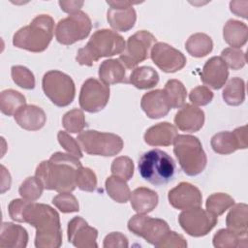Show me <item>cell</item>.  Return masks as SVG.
Returning a JSON list of instances; mask_svg holds the SVG:
<instances>
[{
    "label": "cell",
    "instance_id": "cell-1",
    "mask_svg": "<svg viewBox=\"0 0 248 248\" xmlns=\"http://www.w3.org/2000/svg\"><path fill=\"white\" fill-rule=\"evenodd\" d=\"M80 167L78 158L68 153L55 152L48 160L37 166L35 176L46 190L72 192L77 187V174Z\"/></svg>",
    "mask_w": 248,
    "mask_h": 248
},
{
    "label": "cell",
    "instance_id": "cell-2",
    "mask_svg": "<svg viewBox=\"0 0 248 248\" xmlns=\"http://www.w3.org/2000/svg\"><path fill=\"white\" fill-rule=\"evenodd\" d=\"M22 223H28L36 229L37 248H58L62 245L59 214L51 206L29 201L22 212Z\"/></svg>",
    "mask_w": 248,
    "mask_h": 248
},
{
    "label": "cell",
    "instance_id": "cell-3",
    "mask_svg": "<svg viewBox=\"0 0 248 248\" xmlns=\"http://www.w3.org/2000/svg\"><path fill=\"white\" fill-rule=\"evenodd\" d=\"M126 43L121 35L109 29H100L93 33L87 44L78 50L76 61L79 65L92 66L102 57L121 54Z\"/></svg>",
    "mask_w": 248,
    "mask_h": 248
},
{
    "label": "cell",
    "instance_id": "cell-4",
    "mask_svg": "<svg viewBox=\"0 0 248 248\" xmlns=\"http://www.w3.org/2000/svg\"><path fill=\"white\" fill-rule=\"evenodd\" d=\"M53 30V18L48 15H39L28 25L21 27L14 34L13 45L31 52H42L50 44Z\"/></svg>",
    "mask_w": 248,
    "mask_h": 248
},
{
    "label": "cell",
    "instance_id": "cell-5",
    "mask_svg": "<svg viewBox=\"0 0 248 248\" xmlns=\"http://www.w3.org/2000/svg\"><path fill=\"white\" fill-rule=\"evenodd\" d=\"M138 169L145 181L155 186H162L173 179L175 163L167 152L151 149L140 157Z\"/></svg>",
    "mask_w": 248,
    "mask_h": 248
},
{
    "label": "cell",
    "instance_id": "cell-6",
    "mask_svg": "<svg viewBox=\"0 0 248 248\" xmlns=\"http://www.w3.org/2000/svg\"><path fill=\"white\" fill-rule=\"evenodd\" d=\"M173 153L182 170L189 176L202 173L206 167V154L195 136L177 135L173 141Z\"/></svg>",
    "mask_w": 248,
    "mask_h": 248
},
{
    "label": "cell",
    "instance_id": "cell-7",
    "mask_svg": "<svg viewBox=\"0 0 248 248\" xmlns=\"http://www.w3.org/2000/svg\"><path fill=\"white\" fill-rule=\"evenodd\" d=\"M80 148L89 155L110 157L118 154L123 148V140L115 134L95 130L82 131L78 135Z\"/></svg>",
    "mask_w": 248,
    "mask_h": 248
},
{
    "label": "cell",
    "instance_id": "cell-8",
    "mask_svg": "<svg viewBox=\"0 0 248 248\" xmlns=\"http://www.w3.org/2000/svg\"><path fill=\"white\" fill-rule=\"evenodd\" d=\"M42 87L51 103L60 108L69 106L76 96L74 80L70 76L58 70H50L44 75Z\"/></svg>",
    "mask_w": 248,
    "mask_h": 248
},
{
    "label": "cell",
    "instance_id": "cell-9",
    "mask_svg": "<svg viewBox=\"0 0 248 248\" xmlns=\"http://www.w3.org/2000/svg\"><path fill=\"white\" fill-rule=\"evenodd\" d=\"M92 23L87 14L78 11L58 21L55 27L56 41L64 46L85 39L91 31Z\"/></svg>",
    "mask_w": 248,
    "mask_h": 248
},
{
    "label": "cell",
    "instance_id": "cell-10",
    "mask_svg": "<svg viewBox=\"0 0 248 248\" xmlns=\"http://www.w3.org/2000/svg\"><path fill=\"white\" fill-rule=\"evenodd\" d=\"M156 43L157 39L150 32L146 30L138 31L128 38L125 49L118 59L125 68L135 69L137 65L150 56L151 48Z\"/></svg>",
    "mask_w": 248,
    "mask_h": 248
},
{
    "label": "cell",
    "instance_id": "cell-11",
    "mask_svg": "<svg viewBox=\"0 0 248 248\" xmlns=\"http://www.w3.org/2000/svg\"><path fill=\"white\" fill-rule=\"evenodd\" d=\"M128 230L134 234L144 238L145 241L155 247H158L170 231L165 220L151 218L145 214L139 213L128 221Z\"/></svg>",
    "mask_w": 248,
    "mask_h": 248
},
{
    "label": "cell",
    "instance_id": "cell-12",
    "mask_svg": "<svg viewBox=\"0 0 248 248\" xmlns=\"http://www.w3.org/2000/svg\"><path fill=\"white\" fill-rule=\"evenodd\" d=\"M180 227L194 237L206 235L217 224L218 218L202 207H193L182 211L178 216Z\"/></svg>",
    "mask_w": 248,
    "mask_h": 248
},
{
    "label": "cell",
    "instance_id": "cell-13",
    "mask_svg": "<svg viewBox=\"0 0 248 248\" xmlns=\"http://www.w3.org/2000/svg\"><path fill=\"white\" fill-rule=\"evenodd\" d=\"M109 87L101 80L89 78H87L79 92L78 103L80 108L91 113L101 111L107 106L109 99Z\"/></svg>",
    "mask_w": 248,
    "mask_h": 248
},
{
    "label": "cell",
    "instance_id": "cell-14",
    "mask_svg": "<svg viewBox=\"0 0 248 248\" xmlns=\"http://www.w3.org/2000/svg\"><path fill=\"white\" fill-rule=\"evenodd\" d=\"M153 63L165 73H175L186 65L187 59L184 54L166 43H156L150 51Z\"/></svg>",
    "mask_w": 248,
    "mask_h": 248
},
{
    "label": "cell",
    "instance_id": "cell-15",
    "mask_svg": "<svg viewBox=\"0 0 248 248\" xmlns=\"http://www.w3.org/2000/svg\"><path fill=\"white\" fill-rule=\"evenodd\" d=\"M109 6L107 19L110 27L115 31L127 32L132 29L137 20V14L130 1H107Z\"/></svg>",
    "mask_w": 248,
    "mask_h": 248
},
{
    "label": "cell",
    "instance_id": "cell-16",
    "mask_svg": "<svg viewBox=\"0 0 248 248\" xmlns=\"http://www.w3.org/2000/svg\"><path fill=\"white\" fill-rule=\"evenodd\" d=\"M215 153L221 155L232 154L237 149L247 148V126L238 127L232 132L224 131L215 134L210 140Z\"/></svg>",
    "mask_w": 248,
    "mask_h": 248
},
{
    "label": "cell",
    "instance_id": "cell-17",
    "mask_svg": "<svg viewBox=\"0 0 248 248\" xmlns=\"http://www.w3.org/2000/svg\"><path fill=\"white\" fill-rule=\"evenodd\" d=\"M68 240L78 248H97L98 231L81 217H74L68 223Z\"/></svg>",
    "mask_w": 248,
    "mask_h": 248
},
{
    "label": "cell",
    "instance_id": "cell-18",
    "mask_svg": "<svg viewBox=\"0 0 248 248\" xmlns=\"http://www.w3.org/2000/svg\"><path fill=\"white\" fill-rule=\"evenodd\" d=\"M170 204L180 210H186L202 205V196L199 188L189 182H180L168 194Z\"/></svg>",
    "mask_w": 248,
    "mask_h": 248
},
{
    "label": "cell",
    "instance_id": "cell-19",
    "mask_svg": "<svg viewBox=\"0 0 248 248\" xmlns=\"http://www.w3.org/2000/svg\"><path fill=\"white\" fill-rule=\"evenodd\" d=\"M229 78V70L219 56L209 58L203 65L201 79L208 88L218 90L222 88Z\"/></svg>",
    "mask_w": 248,
    "mask_h": 248
},
{
    "label": "cell",
    "instance_id": "cell-20",
    "mask_svg": "<svg viewBox=\"0 0 248 248\" xmlns=\"http://www.w3.org/2000/svg\"><path fill=\"white\" fill-rule=\"evenodd\" d=\"M174 123L183 132H198L204 124V112L194 105L186 104L176 112Z\"/></svg>",
    "mask_w": 248,
    "mask_h": 248
},
{
    "label": "cell",
    "instance_id": "cell-21",
    "mask_svg": "<svg viewBox=\"0 0 248 248\" xmlns=\"http://www.w3.org/2000/svg\"><path fill=\"white\" fill-rule=\"evenodd\" d=\"M140 108L151 119H158L166 116L171 108L164 90L161 89L145 93L141 98Z\"/></svg>",
    "mask_w": 248,
    "mask_h": 248
},
{
    "label": "cell",
    "instance_id": "cell-22",
    "mask_svg": "<svg viewBox=\"0 0 248 248\" xmlns=\"http://www.w3.org/2000/svg\"><path fill=\"white\" fill-rule=\"evenodd\" d=\"M16 122L27 131L42 129L46 121L45 111L35 105H25L14 115Z\"/></svg>",
    "mask_w": 248,
    "mask_h": 248
},
{
    "label": "cell",
    "instance_id": "cell-23",
    "mask_svg": "<svg viewBox=\"0 0 248 248\" xmlns=\"http://www.w3.org/2000/svg\"><path fill=\"white\" fill-rule=\"evenodd\" d=\"M177 135L175 126L169 122H161L148 128L143 139L151 146H169L173 143Z\"/></svg>",
    "mask_w": 248,
    "mask_h": 248
},
{
    "label": "cell",
    "instance_id": "cell-24",
    "mask_svg": "<svg viewBox=\"0 0 248 248\" xmlns=\"http://www.w3.org/2000/svg\"><path fill=\"white\" fill-rule=\"evenodd\" d=\"M28 243V232L20 225L3 222L0 232V247L24 248Z\"/></svg>",
    "mask_w": 248,
    "mask_h": 248
},
{
    "label": "cell",
    "instance_id": "cell-25",
    "mask_svg": "<svg viewBox=\"0 0 248 248\" xmlns=\"http://www.w3.org/2000/svg\"><path fill=\"white\" fill-rule=\"evenodd\" d=\"M158 195L155 191L146 188L139 187L131 193V206L139 214H147L151 212L158 204Z\"/></svg>",
    "mask_w": 248,
    "mask_h": 248
},
{
    "label": "cell",
    "instance_id": "cell-26",
    "mask_svg": "<svg viewBox=\"0 0 248 248\" xmlns=\"http://www.w3.org/2000/svg\"><path fill=\"white\" fill-rule=\"evenodd\" d=\"M100 80L107 85L127 82L126 68L119 59H108L99 66L98 72Z\"/></svg>",
    "mask_w": 248,
    "mask_h": 248
},
{
    "label": "cell",
    "instance_id": "cell-27",
    "mask_svg": "<svg viewBox=\"0 0 248 248\" xmlns=\"http://www.w3.org/2000/svg\"><path fill=\"white\" fill-rule=\"evenodd\" d=\"M225 42L233 48L243 46L248 38V27L244 22L235 19H229L223 28Z\"/></svg>",
    "mask_w": 248,
    "mask_h": 248
},
{
    "label": "cell",
    "instance_id": "cell-28",
    "mask_svg": "<svg viewBox=\"0 0 248 248\" xmlns=\"http://www.w3.org/2000/svg\"><path fill=\"white\" fill-rule=\"evenodd\" d=\"M227 228L240 236H247L248 206L245 203L233 204L226 218Z\"/></svg>",
    "mask_w": 248,
    "mask_h": 248
},
{
    "label": "cell",
    "instance_id": "cell-29",
    "mask_svg": "<svg viewBox=\"0 0 248 248\" xmlns=\"http://www.w3.org/2000/svg\"><path fill=\"white\" fill-rule=\"evenodd\" d=\"M128 82L138 89H150L158 84L159 75L152 67L140 66L132 71Z\"/></svg>",
    "mask_w": 248,
    "mask_h": 248
},
{
    "label": "cell",
    "instance_id": "cell-30",
    "mask_svg": "<svg viewBox=\"0 0 248 248\" xmlns=\"http://www.w3.org/2000/svg\"><path fill=\"white\" fill-rule=\"evenodd\" d=\"M185 48L191 56L201 58L212 51L213 42L211 38L204 33H195L186 41Z\"/></svg>",
    "mask_w": 248,
    "mask_h": 248
},
{
    "label": "cell",
    "instance_id": "cell-31",
    "mask_svg": "<svg viewBox=\"0 0 248 248\" xmlns=\"http://www.w3.org/2000/svg\"><path fill=\"white\" fill-rule=\"evenodd\" d=\"M223 100L229 106H239L245 100V82L240 78H232L222 92Z\"/></svg>",
    "mask_w": 248,
    "mask_h": 248
},
{
    "label": "cell",
    "instance_id": "cell-32",
    "mask_svg": "<svg viewBox=\"0 0 248 248\" xmlns=\"http://www.w3.org/2000/svg\"><path fill=\"white\" fill-rule=\"evenodd\" d=\"M25 105V97L18 91L7 89L3 90L0 94V109L5 115H15Z\"/></svg>",
    "mask_w": 248,
    "mask_h": 248
},
{
    "label": "cell",
    "instance_id": "cell-33",
    "mask_svg": "<svg viewBox=\"0 0 248 248\" xmlns=\"http://www.w3.org/2000/svg\"><path fill=\"white\" fill-rule=\"evenodd\" d=\"M124 179L111 175L105 182V187L108 195L116 202L125 203L131 198V191Z\"/></svg>",
    "mask_w": 248,
    "mask_h": 248
},
{
    "label": "cell",
    "instance_id": "cell-34",
    "mask_svg": "<svg viewBox=\"0 0 248 248\" xmlns=\"http://www.w3.org/2000/svg\"><path fill=\"white\" fill-rule=\"evenodd\" d=\"M164 92L171 108H180L185 105L187 90L178 79H170L166 82Z\"/></svg>",
    "mask_w": 248,
    "mask_h": 248
},
{
    "label": "cell",
    "instance_id": "cell-35",
    "mask_svg": "<svg viewBox=\"0 0 248 248\" xmlns=\"http://www.w3.org/2000/svg\"><path fill=\"white\" fill-rule=\"evenodd\" d=\"M213 246L216 248L247 247V236H240L229 229L219 230L213 236Z\"/></svg>",
    "mask_w": 248,
    "mask_h": 248
},
{
    "label": "cell",
    "instance_id": "cell-36",
    "mask_svg": "<svg viewBox=\"0 0 248 248\" xmlns=\"http://www.w3.org/2000/svg\"><path fill=\"white\" fill-rule=\"evenodd\" d=\"M234 204V200L225 193H214L210 195L205 202L206 210L215 216L222 215Z\"/></svg>",
    "mask_w": 248,
    "mask_h": 248
},
{
    "label": "cell",
    "instance_id": "cell-37",
    "mask_svg": "<svg viewBox=\"0 0 248 248\" xmlns=\"http://www.w3.org/2000/svg\"><path fill=\"white\" fill-rule=\"evenodd\" d=\"M62 125L69 133L78 134L82 132L83 128L86 125L83 111L79 108H74L67 111L63 115Z\"/></svg>",
    "mask_w": 248,
    "mask_h": 248
},
{
    "label": "cell",
    "instance_id": "cell-38",
    "mask_svg": "<svg viewBox=\"0 0 248 248\" xmlns=\"http://www.w3.org/2000/svg\"><path fill=\"white\" fill-rule=\"evenodd\" d=\"M44 189L42 182L36 176H30L21 183L18 193L22 199L35 202L42 196Z\"/></svg>",
    "mask_w": 248,
    "mask_h": 248
},
{
    "label": "cell",
    "instance_id": "cell-39",
    "mask_svg": "<svg viewBox=\"0 0 248 248\" xmlns=\"http://www.w3.org/2000/svg\"><path fill=\"white\" fill-rule=\"evenodd\" d=\"M11 75L14 82L23 89H33L35 87V78L33 73L26 67L16 65L11 68Z\"/></svg>",
    "mask_w": 248,
    "mask_h": 248
},
{
    "label": "cell",
    "instance_id": "cell-40",
    "mask_svg": "<svg viewBox=\"0 0 248 248\" xmlns=\"http://www.w3.org/2000/svg\"><path fill=\"white\" fill-rule=\"evenodd\" d=\"M134 163L131 158L127 156H120L112 161L110 171L112 175L118 176L125 181H128L134 174Z\"/></svg>",
    "mask_w": 248,
    "mask_h": 248
},
{
    "label": "cell",
    "instance_id": "cell-41",
    "mask_svg": "<svg viewBox=\"0 0 248 248\" xmlns=\"http://www.w3.org/2000/svg\"><path fill=\"white\" fill-rule=\"evenodd\" d=\"M221 58L228 68L234 71L243 68L246 64L245 53L240 48L227 47L222 50Z\"/></svg>",
    "mask_w": 248,
    "mask_h": 248
},
{
    "label": "cell",
    "instance_id": "cell-42",
    "mask_svg": "<svg viewBox=\"0 0 248 248\" xmlns=\"http://www.w3.org/2000/svg\"><path fill=\"white\" fill-rule=\"evenodd\" d=\"M52 203L62 213H72L79 210L78 202L71 192L59 193L52 199Z\"/></svg>",
    "mask_w": 248,
    "mask_h": 248
},
{
    "label": "cell",
    "instance_id": "cell-43",
    "mask_svg": "<svg viewBox=\"0 0 248 248\" xmlns=\"http://www.w3.org/2000/svg\"><path fill=\"white\" fill-rule=\"evenodd\" d=\"M77 186L85 192H93L97 186V177L95 172L89 169L80 167L77 174Z\"/></svg>",
    "mask_w": 248,
    "mask_h": 248
},
{
    "label": "cell",
    "instance_id": "cell-44",
    "mask_svg": "<svg viewBox=\"0 0 248 248\" xmlns=\"http://www.w3.org/2000/svg\"><path fill=\"white\" fill-rule=\"evenodd\" d=\"M57 140L59 144L67 151L68 154L73 155L78 159L82 158L83 155H82L79 143L73 137H71L67 132L59 131L57 134Z\"/></svg>",
    "mask_w": 248,
    "mask_h": 248
},
{
    "label": "cell",
    "instance_id": "cell-45",
    "mask_svg": "<svg viewBox=\"0 0 248 248\" xmlns=\"http://www.w3.org/2000/svg\"><path fill=\"white\" fill-rule=\"evenodd\" d=\"M213 92L204 85L195 87L189 93V99L194 106H206L213 99Z\"/></svg>",
    "mask_w": 248,
    "mask_h": 248
},
{
    "label": "cell",
    "instance_id": "cell-46",
    "mask_svg": "<svg viewBox=\"0 0 248 248\" xmlns=\"http://www.w3.org/2000/svg\"><path fill=\"white\" fill-rule=\"evenodd\" d=\"M103 246L105 248H127L129 243L124 234L118 232H113L105 237Z\"/></svg>",
    "mask_w": 248,
    "mask_h": 248
},
{
    "label": "cell",
    "instance_id": "cell-47",
    "mask_svg": "<svg viewBox=\"0 0 248 248\" xmlns=\"http://www.w3.org/2000/svg\"><path fill=\"white\" fill-rule=\"evenodd\" d=\"M171 247H179L185 248L187 247V242L184 237L172 231H170L168 234L165 236L163 241L158 245V248H171Z\"/></svg>",
    "mask_w": 248,
    "mask_h": 248
},
{
    "label": "cell",
    "instance_id": "cell-48",
    "mask_svg": "<svg viewBox=\"0 0 248 248\" xmlns=\"http://www.w3.org/2000/svg\"><path fill=\"white\" fill-rule=\"evenodd\" d=\"M28 202L24 199H15L10 202L8 206L9 215L14 221L22 223V212Z\"/></svg>",
    "mask_w": 248,
    "mask_h": 248
},
{
    "label": "cell",
    "instance_id": "cell-49",
    "mask_svg": "<svg viewBox=\"0 0 248 248\" xmlns=\"http://www.w3.org/2000/svg\"><path fill=\"white\" fill-rule=\"evenodd\" d=\"M247 1H231L230 2V10L232 13L236 15L237 16H241L243 18H247Z\"/></svg>",
    "mask_w": 248,
    "mask_h": 248
},
{
    "label": "cell",
    "instance_id": "cell-50",
    "mask_svg": "<svg viewBox=\"0 0 248 248\" xmlns=\"http://www.w3.org/2000/svg\"><path fill=\"white\" fill-rule=\"evenodd\" d=\"M58 4L60 6V9L63 12L72 15L80 11V8L83 6L84 2L83 1H59Z\"/></svg>",
    "mask_w": 248,
    "mask_h": 248
},
{
    "label": "cell",
    "instance_id": "cell-51",
    "mask_svg": "<svg viewBox=\"0 0 248 248\" xmlns=\"http://www.w3.org/2000/svg\"><path fill=\"white\" fill-rule=\"evenodd\" d=\"M1 193H5L11 186V175L7 169L1 165Z\"/></svg>",
    "mask_w": 248,
    "mask_h": 248
}]
</instances>
